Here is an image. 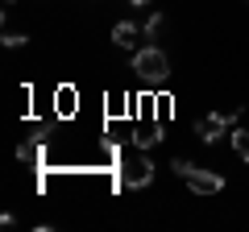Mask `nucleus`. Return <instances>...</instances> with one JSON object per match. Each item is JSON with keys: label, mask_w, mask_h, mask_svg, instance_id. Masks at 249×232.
<instances>
[{"label": "nucleus", "mask_w": 249, "mask_h": 232, "mask_svg": "<svg viewBox=\"0 0 249 232\" xmlns=\"http://www.w3.org/2000/svg\"><path fill=\"white\" fill-rule=\"evenodd\" d=\"M129 4H150V0H129Z\"/></svg>", "instance_id": "obj_13"}, {"label": "nucleus", "mask_w": 249, "mask_h": 232, "mask_svg": "<svg viewBox=\"0 0 249 232\" xmlns=\"http://www.w3.org/2000/svg\"><path fill=\"white\" fill-rule=\"evenodd\" d=\"M4 4H13V0H4Z\"/></svg>", "instance_id": "obj_14"}, {"label": "nucleus", "mask_w": 249, "mask_h": 232, "mask_svg": "<svg viewBox=\"0 0 249 232\" xmlns=\"http://www.w3.org/2000/svg\"><path fill=\"white\" fill-rule=\"evenodd\" d=\"M183 182L196 191V195H216V191H224V179H220V174H216V170H199V166L187 170Z\"/></svg>", "instance_id": "obj_4"}, {"label": "nucleus", "mask_w": 249, "mask_h": 232, "mask_svg": "<svg viewBox=\"0 0 249 232\" xmlns=\"http://www.w3.org/2000/svg\"><path fill=\"white\" fill-rule=\"evenodd\" d=\"M170 170H175L178 179H187V170H191V162H183V158H175V162H170Z\"/></svg>", "instance_id": "obj_11"}, {"label": "nucleus", "mask_w": 249, "mask_h": 232, "mask_svg": "<svg viewBox=\"0 0 249 232\" xmlns=\"http://www.w3.org/2000/svg\"><path fill=\"white\" fill-rule=\"evenodd\" d=\"M137 33H142V29H137L133 21H116V25H112V42L121 46V50H129V46H137Z\"/></svg>", "instance_id": "obj_5"}, {"label": "nucleus", "mask_w": 249, "mask_h": 232, "mask_svg": "<svg viewBox=\"0 0 249 232\" xmlns=\"http://www.w3.org/2000/svg\"><path fill=\"white\" fill-rule=\"evenodd\" d=\"M237 120H241V108H229V112H208V116H199V120H196V137L212 145V141H220L224 129H232Z\"/></svg>", "instance_id": "obj_3"}, {"label": "nucleus", "mask_w": 249, "mask_h": 232, "mask_svg": "<svg viewBox=\"0 0 249 232\" xmlns=\"http://www.w3.org/2000/svg\"><path fill=\"white\" fill-rule=\"evenodd\" d=\"M158 29H162V13H154V17L145 21V25H142V33H150V37H154V33H158Z\"/></svg>", "instance_id": "obj_10"}, {"label": "nucleus", "mask_w": 249, "mask_h": 232, "mask_svg": "<svg viewBox=\"0 0 249 232\" xmlns=\"http://www.w3.org/2000/svg\"><path fill=\"white\" fill-rule=\"evenodd\" d=\"M25 42H29L25 33H4V46H13V50H17V46H25Z\"/></svg>", "instance_id": "obj_12"}, {"label": "nucleus", "mask_w": 249, "mask_h": 232, "mask_svg": "<svg viewBox=\"0 0 249 232\" xmlns=\"http://www.w3.org/2000/svg\"><path fill=\"white\" fill-rule=\"evenodd\" d=\"M133 141H137V145H142V149H145V145L162 141V129H158V125H142V129H137V137H133Z\"/></svg>", "instance_id": "obj_7"}, {"label": "nucleus", "mask_w": 249, "mask_h": 232, "mask_svg": "<svg viewBox=\"0 0 249 232\" xmlns=\"http://www.w3.org/2000/svg\"><path fill=\"white\" fill-rule=\"evenodd\" d=\"M150 182H154V162L145 158V153H129V158H121V187L145 191Z\"/></svg>", "instance_id": "obj_2"}, {"label": "nucleus", "mask_w": 249, "mask_h": 232, "mask_svg": "<svg viewBox=\"0 0 249 232\" xmlns=\"http://www.w3.org/2000/svg\"><path fill=\"white\" fill-rule=\"evenodd\" d=\"M54 104H58L62 116H71V112H75V91H71V87H62L58 96H54Z\"/></svg>", "instance_id": "obj_8"}, {"label": "nucleus", "mask_w": 249, "mask_h": 232, "mask_svg": "<svg viewBox=\"0 0 249 232\" xmlns=\"http://www.w3.org/2000/svg\"><path fill=\"white\" fill-rule=\"evenodd\" d=\"M17 158H21V162H42V149H34V145H21Z\"/></svg>", "instance_id": "obj_9"}, {"label": "nucleus", "mask_w": 249, "mask_h": 232, "mask_svg": "<svg viewBox=\"0 0 249 232\" xmlns=\"http://www.w3.org/2000/svg\"><path fill=\"white\" fill-rule=\"evenodd\" d=\"M133 75L162 87V83L170 79V58L158 50V46H142V50H133Z\"/></svg>", "instance_id": "obj_1"}, {"label": "nucleus", "mask_w": 249, "mask_h": 232, "mask_svg": "<svg viewBox=\"0 0 249 232\" xmlns=\"http://www.w3.org/2000/svg\"><path fill=\"white\" fill-rule=\"evenodd\" d=\"M229 141H232V149H237V158H241V162H249V129H232Z\"/></svg>", "instance_id": "obj_6"}]
</instances>
